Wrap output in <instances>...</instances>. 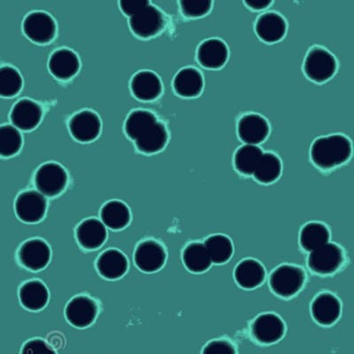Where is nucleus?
Masks as SVG:
<instances>
[{"label":"nucleus","instance_id":"nucleus-1","mask_svg":"<svg viewBox=\"0 0 354 354\" xmlns=\"http://www.w3.org/2000/svg\"><path fill=\"white\" fill-rule=\"evenodd\" d=\"M352 143L343 135H330L316 139L310 155L319 169L328 170L343 165L352 156Z\"/></svg>","mask_w":354,"mask_h":354},{"label":"nucleus","instance_id":"nucleus-2","mask_svg":"<svg viewBox=\"0 0 354 354\" xmlns=\"http://www.w3.org/2000/svg\"><path fill=\"white\" fill-rule=\"evenodd\" d=\"M337 69L336 58L328 50L321 47L309 50L304 63V72L310 80L315 83H325L334 75Z\"/></svg>","mask_w":354,"mask_h":354},{"label":"nucleus","instance_id":"nucleus-3","mask_svg":"<svg viewBox=\"0 0 354 354\" xmlns=\"http://www.w3.org/2000/svg\"><path fill=\"white\" fill-rule=\"evenodd\" d=\"M305 272L293 265H282L273 271L270 278L271 290L282 298H290L302 289Z\"/></svg>","mask_w":354,"mask_h":354},{"label":"nucleus","instance_id":"nucleus-4","mask_svg":"<svg viewBox=\"0 0 354 354\" xmlns=\"http://www.w3.org/2000/svg\"><path fill=\"white\" fill-rule=\"evenodd\" d=\"M343 263V250L334 243H328L310 252L308 260L310 270L320 274H333Z\"/></svg>","mask_w":354,"mask_h":354},{"label":"nucleus","instance_id":"nucleus-5","mask_svg":"<svg viewBox=\"0 0 354 354\" xmlns=\"http://www.w3.org/2000/svg\"><path fill=\"white\" fill-rule=\"evenodd\" d=\"M35 183L41 194L55 197L64 191L68 183V174L59 164H44L36 173Z\"/></svg>","mask_w":354,"mask_h":354},{"label":"nucleus","instance_id":"nucleus-6","mask_svg":"<svg viewBox=\"0 0 354 354\" xmlns=\"http://www.w3.org/2000/svg\"><path fill=\"white\" fill-rule=\"evenodd\" d=\"M129 25L138 37L149 39L164 30L166 21L162 12L149 4L131 17Z\"/></svg>","mask_w":354,"mask_h":354},{"label":"nucleus","instance_id":"nucleus-7","mask_svg":"<svg viewBox=\"0 0 354 354\" xmlns=\"http://www.w3.org/2000/svg\"><path fill=\"white\" fill-rule=\"evenodd\" d=\"M25 35L37 44H46L55 39L56 24L50 15L44 12H34L24 21Z\"/></svg>","mask_w":354,"mask_h":354},{"label":"nucleus","instance_id":"nucleus-8","mask_svg":"<svg viewBox=\"0 0 354 354\" xmlns=\"http://www.w3.org/2000/svg\"><path fill=\"white\" fill-rule=\"evenodd\" d=\"M286 333V325L279 317L274 314H263L259 315L252 325V335L257 342L263 344H271L282 339Z\"/></svg>","mask_w":354,"mask_h":354},{"label":"nucleus","instance_id":"nucleus-9","mask_svg":"<svg viewBox=\"0 0 354 354\" xmlns=\"http://www.w3.org/2000/svg\"><path fill=\"white\" fill-rule=\"evenodd\" d=\"M46 207V199L39 192L35 191L22 192L15 201V212L19 219L28 223L42 220Z\"/></svg>","mask_w":354,"mask_h":354},{"label":"nucleus","instance_id":"nucleus-10","mask_svg":"<svg viewBox=\"0 0 354 354\" xmlns=\"http://www.w3.org/2000/svg\"><path fill=\"white\" fill-rule=\"evenodd\" d=\"M167 254L160 243L154 240L139 243L135 252V263L139 270L153 273L160 270L165 264Z\"/></svg>","mask_w":354,"mask_h":354},{"label":"nucleus","instance_id":"nucleus-11","mask_svg":"<svg viewBox=\"0 0 354 354\" xmlns=\"http://www.w3.org/2000/svg\"><path fill=\"white\" fill-rule=\"evenodd\" d=\"M270 124L263 116L249 113L239 119L238 135L245 145H258L270 135Z\"/></svg>","mask_w":354,"mask_h":354},{"label":"nucleus","instance_id":"nucleus-12","mask_svg":"<svg viewBox=\"0 0 354 354\" xmlns=\"http://www.w3.org/2000/svg\"><path fill=\"white\" fill-rule=\"evenodd\" d=\"M21 263L33 271L44 270L50 260V250L41 239H31L21 246L18 252Z\"/></svg>","mask_w":354,"mask_h":354},{"label":"nucleus","instance_id":"nucleus-13","mask_svg":"<svg viewBox=\"0 0 354 354\" xmlns=\"http://www.w3.org/2000/svg\"><path fill=\"white\" fill-rule=\"evenodd\" d=\"M69 131L73 138L79 142L93 141L99 137L101 131L100 117L88 110L78 113L69 122Z\"/></svg>","mask_w":354,"mask_h":354},{"label":"nucleus","instance_id":"nucleus-14","mask_svg":"<svg viewBox=\"0 0 354 354\" xmlns=\"http://www.w3.org/2000/svg\"><path fill=\"white\" fill-rule=\"evenodd\" d=\"M97 306L93 299L86 296L73 299L66 308V317L73 326L86 328L96 318Z\"/></svg>","mask_w":354,"mask_h":354},{"label":"nucleus","instance_id":"nucleus-15","mask_svg":"<svg viewBox=\"0 0 354 354\" xmlns=\"http://www.w3.org/2000/svg\"><path fill=\"white\" fill-rule=\"evenodd\" d=\"M311 313L317 324L322 326H330L340 317L341 303L333 294L322 292L313 301Z\"/></svg>","mask_w":354,"mask_h":354},{"label":"nucleus","instance_id":"nucleus-16","mask_svg":"<svg viewBox=\"0 0 354 354\" xmlns=\"http://www.w3.org/2000/svg\"><path fill=\"white\" fill-rule=\"evenodd\" d=\"M197 58L199 64L205 68H221L229 58V49L223 40L209 39L198 46Z\"/></svg>","mask_w":354,"mask_h":354},{"label":"nucleus","instance_id":"nucleus-17","mask_svg":"<svg viewBox=\"0 0 354 354\" xmlns=\"http://www.w3.org/2000/svg\"><path fill=\"white\" fill-rule=\"evenodd\" d=\"M256 34L259 39L266 43L279 42L287 32L286 21L277 12H266L258 18L255 25Z\"/></svg>","mask_w":354,"mask_h":354},{"label":"nucleus","instance_id":"nucleus-18","mask_svg":"<svg viewBox=\"0 0 354 354\" xmlns=\"http://www.w3.org/2000/svg\"><path fill=\"white\" fill-rule=\"evenodd\" d=\"M42 115V109L39 104L24 99L18 101L12 107L11 121L15 127L21 131H31L39 124Z\"/></svg>","mask_w":354,"mask_h":354},{"label":"nucleus","instance_id":"nucleus-19","mask_svg":"<svg viewBox=\"0 0 354 354\" xmlns=\"http://www.w3.org/2000/svg\"><path fill=\"white\" fill-rule=\"evenodd\" d=\"M80 62L77 55L68 49H59L49 59L50 73L59 80H68L77 74Z\"/></svg>","mask_w":354,"mask_h":354},{"label":"nucleus","instance_id":"nucleus-20","mask_svg":"<svg viewBox=\"0 0 354 354\" xmlns=\"http://www.w3.org/2000/svg\"><path fill=\"white\" fill-rule=\"evenodd\" d=\"M131 91L137 99L151 101L158 99L162 93V84L159 77L151 71H141L131 81Z\"/></svg>","mask_w":354,"mask_h":354},{"label":"nucleus","instance_id":"nucleus-21","mask_svg":"<svg viewBox=\"0 0 354 354\" xmlns=\"http://www.w3.org/2000/svg\"><path fill=\"white\" fill-rule=\"evenodd\" d=\"M234 277L243 289L252 290L264 282L266 271L263 266L254 259H245L235 268Z\"/></svg>","mask_w":354,"mask_h":354},{"label":"nucleus","instance_id":"nucleus-22","mask_svg":"<svg viewBox=\"0 0 354 354\" xmlns=\"http://www.w3.org/2000/svg\"><path fill=\"white\" fill-rule=\"evenodd\" d=\"M176 93L183 97H196L204 88V79L201 73L194 68H183L177 73L173 82Z\"/></svg>","mask_w":354,"mask_h":354},{"label":"nucleus","instance_id":"nucleus-23","mask_svg":"<svg viewBox=\"0 0 354 354\" xmlns=\"http://www.w3.org/2000/svg\"><path fill=\"white\" fill-rule=\"evenodd\" d=\"M97 268L101 276L106 279H118L127 272L128 260L118 250L109 249L100 256Z\"/></svg>","mask_w":354,"mask_h":354},{"label":"nucleus","instance_id":"nucleus-24","mask_svg":"<svg viewBox=\"0 0 354 354\" xmlns=\"http://www.w3.org/2000/svg\"><path fill=\"white\" fill-rule=\"evenodd\" d=\"M107 232L105 226L99 220H85L77 227V238L82 248L86 250L100 248L105 243Z\"/></svg>","mask_w":354,"mask_h":354},{"label":"nucleus","instance_id":"nucleus-25","mask_svg":"<svg viewBox=\"0 0 354 354\" xmlns=\"http://www.w3.org/2000/svg\"><path fill=\"white\" fill-rule=\"evenodd\" d=\"M167 140L169 133L165 125L162 122H156L136 140V147L141 153L153 154L163 150Z\"/></svg>","mask_w":354,"mask_h":354},{"label":"nucleus","instance_id":"nucleus-26","mask_svg":"<svg viewBox=\"0 0 354 354\" xmlns=\"http://www.w3.org/2000/svg\"><path fill=\"white\" fill-rule=\"evenodd\" d=\"M20 300L21 305L30 311L43 309L48 302L49 293L47 288L40 281H30L21 287Z\"/></svg>","mask_w":354,"mask_h":354},{"label":"nucleus","instance_id":"nucleus-27","mask_svg":"<svg viewBox=\"0 0 354 354\" xmlns=\"http://www.w3.org/2000/svg\"><path fill=\"white\" fill-rule=\"evenodd\" d=\"M330 232L324 223L312 221L302 227L299 235V243L306 252H313L326 245L330 241Z\"/></svg>","mask_w":354,"mask_h":354},{"label":"nucleus","instance_id":"nucleus-28","mask_svg":"<svg viewBox=\"0 0 354 354\" xmlns=\"http://www.w3.org/2000/svg\"><path fill=\"white\" fill-rule=\"evenodd\" d=\"M282 169V162L277 155L265 153L259 160L252 176H254L256 181L263 185H270L279 178Z\"/></svg>","mask_w":354,"mask_h":354},{"label":"nucleus","instance_id":"nucleus-29","mask_svg":"<svg viewBox=\"0 0 354 354\" xmlns=\"http://www.w3.org/2000/svg\"><path fill=\"white\" fill-rule=\"evenodd\" d=\"M183 261L186 268L192 273H203L209 270L212 262L204 243L194 242L189 243L183 250Z\"/></svg>","mask_w":354,"mask_h":354},{"label":"nucleus","instance_id":"nucleus-30","mask_svg":"<svg viewBox=\"0 0 354 354\" xmlns=\"http://www.w3.org/2000/svg\"><path fill=\"white\" fill-rule=\"evenodd\" d=\"M100 216L110 229L122 230L127 227L131 221V211L123 202L113 201L104 205Z\"/></svg>","mask_w":354,"mask_h":354},{"label":"nucleus","instance_id":"nucleus-31","mask_svg":"<svg viewBox=\"0 0 354 354\" xmlns=\"http://www.w3.org/2000/svg\"><path fill=\"white\" fill-rule=\"evenodd\" d=\"M204 245L212 263L224 264L232 257L233 243L227 236H210L209 238L205 239Z\"/></svg>","mask_w":354,"mask_h":354},{"label":"nucleus","instance_id":"nucleus-32","mask_svg":"<svg viewBox=\"0 0 354 354\" xmlns=\"http://www.w3.org/2000/svg\"><path fill=\"white\" fill-rule=\"evenodd\" d=\"M263 153L258 145H243L234 156V165L236 171L243 176H252Z\"/></svg>","mask_w":354,"mask_h":354},{"label":"nucleus","instance_id":"nucleus-33","mask_svg":"<svg viewBox=\"0 0 354 354\" xmlns=\"http://www.w3.org/2000/svg\"><path fill=\"white\" fill-rule=\"evenodd\" d=\"M156 122H158L156 116L149 111H134L129 115L127 121H126L125 131L129 138L136 141Z\"/></svg>","mask_w":354,"mask_h":354},{"label":"nucleus","instance_id":"nucleus-34","mask_svg":"<svg viewBox=\"0 0 354 354\" xmlns=\"http://www.w3.org/2000/svg\"><path fill=\"white\" fill-rule=\"evenodd\" d=\"M21 135L17 128L11 125L0 126V156H14L21 150Z\"/></svg>","mask_w":354,"mask_h":354},{"label":"nucleus","instance_id":"nucleus-35","mask_svg":"<svg viewBox=\"0 0 354 354\" xmlns=\"http://www.w3.org/2000/svg\"><path fill=\"white\" fill-rule=\"evenodd\" d=\"M22 78L20 73L10 66L0 68V96L14 97L21 90Z\"/></svg>","mask_w":354,"mask_h":354},{"label":"nucleus","instance_id":"nucleus-36","mask_svg":"<svg viewBox=\"0 0 354 354\" xmlns=\"http://www.w3.org/2000/svg\"><path fill=\"white\" fill-rule=\"evenodd\" d=\"M183 15L187 18H201L209 14L213 6L210 0H182L179 2Z\"/></svg>","mask_w":354,"mask_h":354},{"label":"nucleus","instance_id":"nucleus-37","mask_svg":"<svg viewBox=\"0 0 354 354\" xmlns=\"http://www.w3.org/2000/svg\"><path fill=\"white\" fill-rule=\"evenodd\" d=\"M202 354H236L235 347L227 340H214L204 347Z\"/></svg>","mask_w":354,"mask_h":354},{"label":"nucleus","instance_id":"nucleus-38","mask_svg":"<svg viewBox=\"0 0 354 354\" xmlns=\"http://www.w3.org/2000/svg\"><path fill=\"white\" fill-rule=\"evenodd\" d=\"M21 354H56L55 350L42 339H33L24 344Z\"/></svg>","mask_w":354,"mask_h":354},{"label":"nucleus","instance_id":"nucleus-39","mask_svg":"<svg viewBox=\"0 0 354 354\" xmlns=\"http://www.w3.org/2000/svg\"><path fill=\"white\" fill-rule=\"evenodd\" d=\"M149 4L150 2L145 1V0L144 1H141V0H122L120 2V6H121L122 12L131 17Z\"/></svg>","mask_w":354,"mask_h":354},{"label":"nucleus","instance_id":"nucleus-40","mask_svg":"<svg viewBox=\"0 0 354 354\" xmlns=\"http://www.w3.org/2000/svg\"><path fill=\"white\" fill-rule=\"evenodd\" d=\"M245 4L248 8L254 11H261L272 4L271 0H245Z\"/></svg>","mask_w":354,"mask_h":354}]
</instances>
